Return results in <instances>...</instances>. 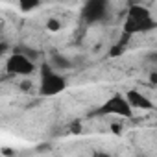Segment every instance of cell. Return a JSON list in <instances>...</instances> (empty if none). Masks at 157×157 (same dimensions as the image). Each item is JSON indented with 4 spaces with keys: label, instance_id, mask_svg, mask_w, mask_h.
<instances>
[{
    "label": "cell",
    "instance_id": "obj_6",
    "mask_svg": "<svg viewBox=\"0 0 157 157\" xmlns=\"http://www.w3.org/2000/svg\"><path fill=\"white\" fill-rule=\"evenodd\" d=\"M124 96H126V100H128V104L131 105V109H142V111H151L153 107H155V104L146 96V94H142L140 91H137V89H129L128 93H124Z\"/></svg>",
    "mask_w": 157,
    "mask_h": 157
},
{
    "label": "cell",
    "instance_id": "obj_10",
    "mask_svg": "<svg viewBox=\"0 0 157 157\" xmlns=\"http://www.w3.org/2000/svg\"><path fill=\"white\" fill-rule=\"evenodd\" d=\"M8 52V44L6 43H2V41H0V57H2L4 54Z\"/></svg>",
    "mask_w": 157,
    "mask_h": 157
},
{
    "label": "cell",
    "instance_id": "obj_2",
    "mask_svg": "<svg viewBox=\"0 0 157 157\" xmlns=\"http://www.w3.org/2000/svg\"><path fill=\"white\" fill-rule=\"evenodd\" d=\"M67 78L63 72L56 70L48 61H43L39 65V94L44 98L57 96L67 91Z\"/></svg>",
    "mask_w": 157,
    "mask_h": 157
},
{
    "label": "cell",
    "instance_id": "obj_9",
    "mask_svg": "<svg viewBox=\"0 0 157 157\" xmlns=\"http://www.w3.org/2000/svg\"><path fill=\"white\" fill-rule=\"evenodd\" d=\"M46 30L48 32H59L61 30V22L57 19H48L46 21Z\"/></svg>",
    "mask_w": 157,
    "mask_h": 157
},
{
    "label": "cell",
    "instance_id": "obj_11",
    "mask_svg": "<svg viewBox=\"0 0 157 157\" xmlns=\"http://www.w3.org/2000/svg\"><path fill=\"white\" fill-rule=\"evenodd\" d=\"M133 4H142V0H133Z\"/></svg>",
    "mask_w": 157,
    "mask_h": 157
},
{
    "label": "cell",
    "instance_id": "obj_4",
    "mask_svg": "<svg viewBox=\"0 0 157 157\" xmlns=\"http://www.w3.org/2000/svg\"><path fill=\"white\" fill-rule=\"evenodd\" d=\"M6 70L13 76H32L37 70V65L33 59H30L24 52L21 50H13L8 59H6Z\"/></svg>",
    "mask_w": 157,
    "mask_h": 157
},
{
    "label": "cell",
    "instance_id": "obj_5",
    "mask_svg": "<svg viewBox=\"0 0 157 157\" xmlns=\"http://www.w3.org/2000/svg\"><path fill=\"white\" fill-rule=\"evenodd\" d=\"M107 6H109V0H85V4L82 8V19L87 24L102 22L107 15Z\"/></svg>",
    "mask_w": 157,
    "mask_h": 157
},
{
    "label": "cell",
    "instance_id": "obj_1",
    "mask_svg": "<svg viewBox=\"0 0 157 157\" xmlns=\"http://www.w3.org/2000/svg\"><path fill=\"white\" fill-rule=\"evenodd\" d=\"M151 30H155V19L151 11L142 4H131L124 19L122 32L128 35H139V33H148Z\"/></svg>",
    "mask_w": 157,
    "mask_h": 157
},
{
    "label": "cell",
    "instance_id": "obj_8",
    "mask_svg": "<svg viewBox=\"0 0 157 157\" xmlns=\"http://www.w3.org/2000/svg\"><path fill=\"white\" fill-rule=\"evenodd\" d=\"M17 4L24 13H30V11H33L41 6V0H17Z\"/></svg>",
    "mask_w": 157,
    "mask_h": 157
},
{
    "label": "cell",
    "instance_id": "obj_3",
    "mask_svg": "<svg viewBox=\"0 0 157 157\" xmlns=\"http://www.w3.org/2000/svg\"><path fill=\"white\" fill-rule=\"evenodd\" d=\"M94 113L100 115V117L113 115V117H120V118H129L133 115V109H131V105L128 104V100L122 93H115L109 98H105V102L102 105H98V109Z\"/></svg>",
    "mask_w": 157,
    "mask_h": 157
},
{
    "label": "cell",
    "instance_id": "obj_7",
    "mask_svg": "<svg viewBox=\"0 0 157 157\" xmlns=\"http://www.w3.org/2000/svg\"><path fill=\"white\" fill-rule=\"evenodd\" d=\"M48 63H50L56 70H59V72H63V70H67V68L70 67V61H68L63 54H59V52H52Z\"/></svg>",
    "mask_w": 157,
    "mask_h": 157
}]
</instances>
